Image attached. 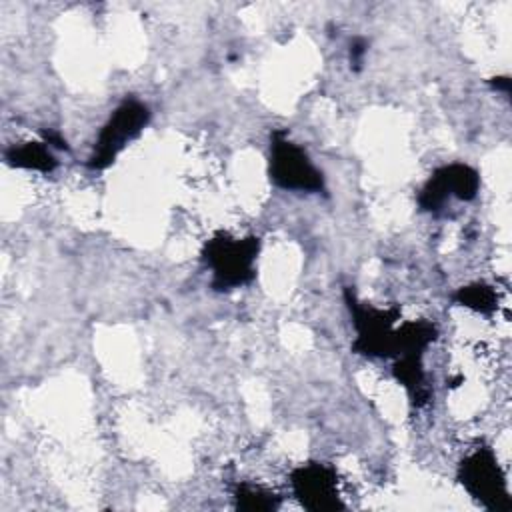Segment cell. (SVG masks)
Instances as JSON below:
<instances>
[{"label":"cell","instance_id":"1","mask_svg":"<svg viewBox=\"0 0 512 512\" xmlns=\"http://www.w3.org/2000/svg\"><path fill=\"white\" fill-rule=\"evenodd\" d=\"M260 242L254 236L234 238L216 234L204 246V262L212 270V286L216 290H232L254 278V262Z\"/></svg>","mask_w":512,"mask_h":512},{"label":"cell","instance_id":"2","mask_svg":"<svg viewBox=\"0 0 512 512\" xmlns=\"http://www.w3.org/2000/svg\"><path fill=\"white\" fill-rule=\"evenodd\" d=\"M270 180L296 192H322V172L312 164L308 154L288 140L284 130H276L270 136Z\"/></svg>","mask_w":512,"mask_h":512},{"label":"cell","instance_id":"3","mask_svg":"<svg viewBox=\"0 0 512 512\" xmlns=\"http://www.w3.org/2000/svg\"><path fill=\"white\" fill-rule=\"evenodd\" d=\"M150 120V110L138 100H124L102 126L88 168L104 170L110 166L124 146L134 140Z\"/></svg>","mask_w":512,"mask_h":512},{"label":"cell","instance_id":"4","mask_svg":"<svg viewBox=\"0 0 512 512\" xmlns=\"http://www.w3.org/2000/svg\"><path fill=\"white\" fill-rule=\"evenodd\" d=\"M460 484L490 510H508L510 498L506 478L490 448H478L458 468Z\"/></svg>","mask_w":512,"mask_h":512},{"label":"cell","instance_id":"5","mask_svg":"<svg viewBox=\"0 0 512 512\" xmlns=\"http://www.w3.org/2000/svg\"><path fill=\"white\" fill-rule=\"evenodd\" d=\"M346 304L352 314V322L356 328V340L352 350L364 356H392L394 342V320L398 316L396 310H380L366 302H358L356 296L346 290Z\"/></svg>","mask_w":512,"mask_h":512},{"label":"cell","instance_id":"6","mask_svg":"<svg viewBox=\"0 0 512 512\" xmlns=\"http://www.w3.org/2000/svg\"><path fill=\"white\" fill-rule=\"evenodd\" d=\"M292 488L300 504L314 512H328L344 508L338 496L336 472L320 462L298 466L292 472Z\"/></svg>","mask_w":512,"mask_h":512},{"label":"cell","instance_id":"7","mask_svg":"<svg viewBox=\"0 0 512 512\" xmlns=\"http://www.w3.org/2000/svg\"><path fill=\"white\" fill-rule=\"evenodd\" d=\"M480 176L474 168L466 164H448L434 172L428 184L420 192V206L424 210L436 212L450 198L456 200H472L478 192Z\"/></svg>","mask_w":512,"mask_h":512},{"label":"cell","instance_id":"8","mask_svg":"<svg viewBox=\"0 0 512 512\" xmlns=\"http://www.w3.org/2000/svg\"><path fill=\"white\" fill-rule=\"evenodd\" d=\"M6 160L16 168H26V170L52 172L56 168V158L50 152L46 142H26L20 146H12L6 152Z\"/></svg>","mask_w":512,"mask_h":512},{"label":"cell","instance_id":"9","mask_svg":"<svg viewBox=\"0 0 512 512\" xmlns=\"http://www.w3.org/2000/svg\"><path fill=\"white\" fill-rule=\"evenodd\" d=\"M456 302L472 308L476 312H492L496 308V292L492 290V286L486 284H470V286H462L456 294H454Z\"/></svg>","mask_w":512,"mask_h":512},{"label":"cell","instance_id":"10","mask_svg":"<svg viewBox=\"0 0 512 512\" xmlns=\"http://www.w3.org/2000/svg\"><path fill=\"white\" fill-rule=\"evenodd\" d=\"M236 500H238V508H244V510H270L278 506V502L274 500V494L248 484H242L236 488Z\"/></svg>","mask_w":512,"mask_h":512}]
</instances>
